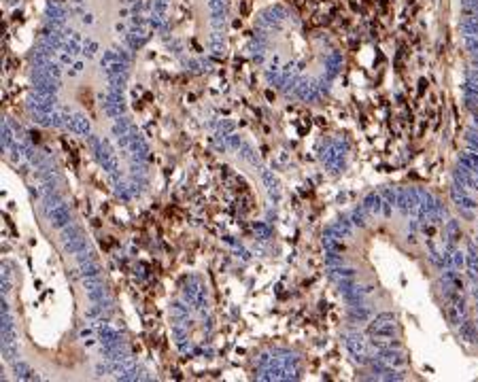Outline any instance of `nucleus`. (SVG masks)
Returning a JSON list of instances; mask_svg holds the SVG:
<instances>
[{
	"mask_svg": "<svg viewBox=\"0 0 478 382\" xmlns=\"http://www.w3.org/2000/svg\"><path fill=\"white\" fill-rule=\"evenodd\" d=\"M366 210L364 208H357V210H355L353 212V217H351V223H353V225L355 227H364L366 225Z\"/></svg>",
	"mask_w": 478,
	"mask_h": 382,
	"instance_id": "nucleus-7",
	"label": "nucleus"
},
{
	"mask_svg": "<svg viewBox=\"0 0 478 382\" xmlns=\"http://www.w3.org/2000/svg\"><path fill=\"white\" fill-rule=\"evenodd\" d=\"M366 212H372V215H378L383 210V196L381 193H370L366 200H364V206H361Z\"/></svg>",
	"mask_w": 478,
	"mask_h": 382,
	"instance_id": "nucleus-2",
	"label": "nucleus"
},
{
	"mask_svg": "<svg viewBox=\"0 0 478 382\" xmlns=\"http://www.w3.org/2000/svg\"><path fill=\"white\" fill-rule=\"evenodd\" d=\"M451 265L455 270H463L465 268V257H463L461 251H455V253L451 255Z\"/></svg>",
	"mask_w": 478,
	"mask_h": 382,
	"instance_id": "nucleus-6",
	"label": "nucleus"
},
{
	"mask_svg": "<svg viewBox=\"0 0 478 382\" xmlns=\"http://www.w3.org/2000/svg\"><path fill=\"white\" fill-rule=\"evenodd\" d=\"M49 217H51L53 227H60V229H64L70 223V210L66 208V204H60L58 208H53L49 212Z\"/></svg>",
	"mask_w": 478,
	"mask_h": 382,
	"instance_id": "nucleus-1",
	"label": "nucleus"
},
{
	"mask_svg": "<svg viewBox=\"0 0 478 382\" xmlns=\"http://www.w3.org/2000/svg\"><path fill=\"white\" fill-rule=\"evenodd\" d=\"M81 270H83V276L85 278H96V276H100V268H98V263H94V261H89V263H81Z\"/></svg>",
	"mask_w": 478,
	"mask_h": 382,
	"instance_id": "nucleus-5",
	"label": "nucleus"
},
{
	"mask_svg": "<svg viewBox=\"0 0 478 382\" xmlns=\"http://www.w3.org/2000/svg\"><path fill=\"white\" fill-rule=\"evenodd\" d=\"M81 229H79L77 225H70V227H64V232H62V240H64V244L66 242H72V240H77V238H81Z\"/></svg>",
	"mask_w": 478,
	"mask_h": 382,
	"instance_id": "nucleus-4",
	"label": "nucleus"
},
{
	"mask_svg": "<svg viewBox=\"0 0 478 382\" xmlns=\"http://www.w3.org/2000/svg\"><path fill=\"white\" fill-rule=\"evenodd\" d=\"M13 369H15V374L20 376V378H23V380H39V374H36L32 367H28V365H26V363H23V361L15 363V365H13Z\"/></svg>",
	"mask_w": 478,
	"mask_h": 382,
	"instance_id": "nucleus-3",
	"label": "nucleus"
}]
</instances>
